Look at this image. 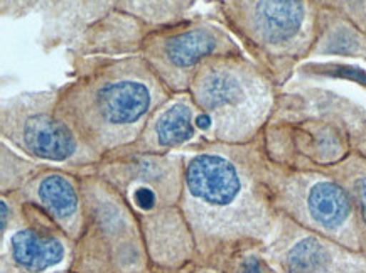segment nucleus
Returning <instances> with one entry per match:
<instances>
[{
  "mask_svg": "<svg viewBox=\"0 0 366 273\" xmlns=\"http://www.w3.org/2000/svg\"><path fill=\"white\" fill-rule=\"evenodd\" d=\"M56 113L102 159L130 147L172 93L140 54L71 56Z\"/></svg>",
  "mask_w": 366,
  "mask_h": 273,
  "instance_id": "1",
  "label": "nucleus"
},
{
  "mask_svg": "<svg viewBox=\"0 0 366 273\" xmlns=\"http://www.w3.org/2000/svg\"><path fill=\"white\" fill-rule=\"evenodd\" d=\"M181 209L196 247V263L233 255L253 233L255 204L237 144L199 142L186 147Z\"/></svg>",
  "mask_w": 366,
  "mask_h": 273,
  "instance_id": "2",
  "label": "nucleus"
},
{
  "mask_svg": "<svg viewBox=\"0 0 366 273\" xmlns=\"http://www.w3.org/2000/svg\"><path fill=\"white\" fill-rule=\"evenodd\" d=\"M186 150L166 155H119L95 167L137 216L154 273H182L196 247L181 209Z\"/></svg>",
  "mask_w": 366,
  "mask_h": 273,
  "instance_id": "3",
  "label": "nucleus"
},
{
  "mask_svg": "<svg viewBox=\"0 0 366 273\" xmlns=\"http://www.w3.org/2000/svg\"><path fill=\"white\" fill-rule=\"evenodd\" d=\"M187 93L199 111L203 139L222 144H238L252 135L274 100L269 74L243 54L206 58Z\"/></svg>",
  "mask_w": 366,
  "mask_h": 273,
  "instance_id": "4",
  "label": "nucleus"
},
{
  "mask_svg": "<svg viewBox=\"0 0 366 273\" xmlns=\"http://www.w3.org/2000/svg\"><path fill=\"white\" fill-rule=\"evenodd\" d=\"M214 19L237 37L275 81L316 46V0H211Z\"/></svg>",
  "mask_w": 366,
  "mask_h": 273,
  "instance_id": "5",
  "label": "nucleus"
},
{
  "mask_svg": "<svg viewBox=\"0 0 366 273\" xmlns=\"http://www.w3.org/2000/svg\"><path fill=\"white\" fill-rule=\"evenodd\" d=\"M83 229L68 273H144L150 260L142 226L119 191L95 169L79 174Z\"/></svg>",
  "mask_w": 366,
  "mask_h": 273,
  "instance_id": "6",
  "label": "nucleus"
},
{
  "mask_svg": "<svg viewBox=\"0 0 366 273\" xmlns=\"http://www.w3.org/2000/svg\"><path fill=\"white\" fill-rule=\"evenodd\" d=\"M59 86L4 98L0 106L2 142L46 166L84 174L103 159L88 147L56 113Z\"/></svg>",
  "mask_w": 366,
  "mask_h": 273,
  "instance_id": "7",
  "label": "nucleus"
},
{
  "mask_svg": "<svg viewBox=\"0 0 366 273\" xmlns=\"http://www.w3.org/2000/svg\"><path fill=\"white\" fill-rule=\"evenodd\" d=\"M139 54L172 95H181L189 91L192 78L206 58L243 53L217 19L194 16L150 32Z\"/></svg>",
  "mask_w": 366,
  "mask_h": 273,
  "instance_id": "8",
  "label": "nucleus"
},
{
  "mask_svg": "<svg viewBox=\"0 0 366 273\" xmlns=\"http://www.w3.org/2000/svg\"><path fill=\"white\" fill-rule=\"evenodd\" d=\"M0 273L68 272L74 242L31 202L0 197Z\"/></svg>",
  "mask_w": 366,
  "mask_h": 273,
  "instance_id": "9",
  "label": "nucleus"
},
{
  "mask_svg": "<svg viewBox=\"0 0 366 273\" xmlns=\"http://www.w3.org/2000/svg\"><path fill=\"white\" fill-rule=\"evenodd\" d=\"M12 199L31 202L76 242L83 229V196L79 174L41 164V167L19 187L9 192Z\"/></svg>",
  "mask_w": 366,
  "mask_h": 273,
  "instance_id": "10",
  "label": "nucleus"
},
{
  "mask_svg": "<svg viewBox=\"0 0 366 273\" xmlns=\"http://www.w3.org/2000/svg\"><path fill=\"white\" fill-rule=\"evenodd\" d=\"M198 108L189 96V93L172 95L159 110L150 116L142 134L135 142L120 152L119 155H166L177 150H184L189 145L203 140L198 126ZM109 159V157H105Z\"/></svg>",
  "mask_w": 366,
  "mask_h": 273,
  "instance_id": "11",
  "label": "nucleus"
},
{
  "mask_svg": "<svg viewBox=\"0 0 366 273\" xmlns=\"http://www.w3.org/2000/svg\"><path fill=\"white\" fill-rule=\"evenodd\" d=\"M306 209L312 223L325 232L337 233L353 214L350 192L335 181L319 179L306 192Z\"/></svg>",
  "mask_w": 366,
  "mask_h": 273,
  "instance_id": "12",
  "label": "nucleus"
},
{
  "mask_svg": "<svg viewBox=\"0 0 366 273\" xmlns=\"http://www.w3.org/2000/svg\"><path fill=\"white\" fill-rule=\"evenodd\" d=\"M330 265V252L316 237L299 239L285 255V268L289 273H325Z\"/></svg>",
  "mask_w": 366,
  "mask_h": 273,
  "instance_id": "13",
  "label": "nucleus"
},
{
  "mask_svg": "<svg viewBox=\"0 0 366 273\" xmlns=\"http://www.w3.org/2000/svg\"><path fill=\"white\" fill-rule=\"evenodd\" d=\"M325 37L316 41L319 54L332 56H366L365 36L351 22L340 19L330 27Z\"/></svg>",
  "mask_w": 366,
  "mask_h": 273,
  "instance_id": "14",
  "label": "nucleus"
},
{
  "mask_svg": "<svg viewBox=\"0 0 366 273\" xmlns=\"http://www.w3.org/2000/svg\"><path fill=\"white\" fill-rule=\"evenodd\" d=\"M2 184H0V194L17 191L24 182L41 167L39 162L31 161L19 154L11 145L2 142Z\"/></svg>",
  "mask_w": 366,
  "mask_h": 273,
  "instance_id": "15",
  "label": "nucleus"
},
{
  "mask_svg": "<svg viewBox=\"0 0 366 273\" xmlns=\"http://www.w3.org/2000/svg\"><path fill=\"white\" fill-rule=\"evenodd\" d=\"M44 0H0V14L2 17L19 19L39 11Z\"/></svg>",
  "mask_w": 366,
  "mask_h": 273,
  "instance_id": "16",
  "label": "nucleus"
},
{
  "mask_svg": "<svg viewBox=\"0 0 366 273\" xmlns=\"http://www.w3.org/2000/svg\"><path fill=\"white\" fill-rule=\"evenodd\" d=\"M351 192H353L355 202L358 204L361 219H363V223L366 226V176L355 179L353 191Z\"/></svg>",
  "mask_w": 366,
  "mask_h": 273,
  "instance_id": "17",
  "label": "nucleus"
},
{
  "mask_svg": "<svg viewBox=\"0 0 366 273\" xmlns=\"http://www.w3.org/2000/svg\"><path fill=\"white\" fill-rule=\"evenodd\" d=\"M182 273H227L223 270H219L217 267H209V265H201V263H192L186 268Z\"/></svg>",
  "mask_w": 366,
  "mask_h": 273,
  "instance_id": "18",
  "label": "nucleus"
},
{
  "mask_svg": "<svg viewBox=\"0 0 366 273\" xmlns=\"http://www.w3.org/2000/svg\"><path fill=\"white\" fill-rule=\"evenodd\" d=\"M144 273H154L152 270H147V272H144Z\"/></svg>",
  "mask_w": 366,
  "mask_h": 273,
  "instance_id": "19",
  "label": "nucleus"
},
{
  "mask_svg": "<svg viewBox=\"0 0 366 273\" xmlns=\"http://www.w3.org/2000/svg\"><path fill=\"white\" fill-rule=\"evenodd\" d=\"M59 273H68V272H59Z\"/></svg>",
  "mask_w": 366,
  "mask_h": 273,
  "instance_id": "20",
  "label": "nucleus"
}]
</instances>
